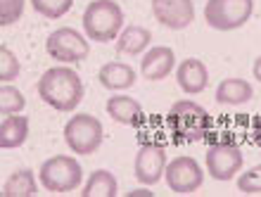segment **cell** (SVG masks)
Here are the masks:
<instances>
[{
  "label": "cell",
  "instance_id": "6",
  "mask_svg": "<svg viewBox=\"0 0 261 197\" xmlns=\"http://www.w3.org/2000/svg\"><path fill=\"white\" fill-rule=\"evenodd\" d=\"M254 12V0H209L204 21L216 31H235L245 27Z\"/></svg>",
  "mask_w": 261,
  "mask_h": 197
},
{
  "label": "cell",
  "instance_id": "8",
  "mask_svg": "<svg viewBox=\"0 0 261 197\" xmlns=\"http://www.w3.org/2000/svg\"><path fill=\"white\" fill-rule=\"evenodd\" d=\"M245 157L235 143H214L206 150V174L214 181H233L242 171Z\"/></svg>",
  "mask_w": 261,
  "mask_h": 197
},
{
  "label": "cell",
  "instance_id": "17",
  "mask_svg": "<svg viewBox=\"0 0 261 197\" xmlns=\"http://www.w3.org/2000/svg\"><path fill=\"white\" fill-rule=\"evenodd\" d=\"M150 41H152V34L145 27L128 24L117 38V53L126 55V57H136V55H143L147 50Z\"/></svg>",
  "mask_w": 261,
  "mask_h": 197
},
{
  "label": "cell",
  "instance_id": "21",
  "mask_svg": "<svg viewBox=\"0 0 261 197\" xmlns=\"http://www.w3.org/2000/svg\"><path fill=\"white\" fill-rule=\"evenodd\" d=\"M24 107H27L24 93L19 88H14V86H10V83H3V88H0V114H19Z\"/></svg>",
  "mask_w": 261,
  "mask_h": 197
},
{
  "label": "cell",
  "instance_id": "5",
  "mask_svg": "<svg viewBox=\"0 0 261 197\" xmlns=\"http://www.w3.org/2000/svg\"><path fill=\"white\" fill-rule=\"evenodd\" d=\"M105 131L93 114H76L64 124V143L74 155H93L102 145Z\"/></svg>",
  "mask_w": 261,
  "mask_h": 197
},
{
  "label": "cell",
  "instance_id": "4",
  "mask_svg": "<svg viewBox=\"0 0 261 197\" xmlns=\"http://www.w3.org/2000/svg\"><path fill=\"white\" fill-rule=\"evenodd\" d=\"M38 178H41L43 188L48 192H71L81 185L83 169L74 157L55 155L41 164Z\"/></svg>",
  "mask_w": 261,
  "mask_h": 197
},
{
  "label": "cell",
  "instance_id": "26",
  "mask_svg": "<svg viewBox=\"0 0 261 197\" xmlns=\"http://www.w3.org/2000/svg\"><path fill=\"white\" fill-rule=\"evenodd\" d=\"M252 136H254V143L261 147V116L254 121V131H252Z\"/></svg>",
  "mask_w": 261,
  "mask_h": 197
},
{
  "label": "cell",
  "instance_id": "12",
  "mask_svg": "<svg viewBox=\"0 0 261 197\" xmlns=\"http://www.w3.org/2000/svg\"><path fill=\"white\" fill-rule=\"evenodd\" d=\"M176 83L188 95H199L209 86V69H206V64L202 60L188 57L176 69Z\"/></svg>",
  "mask_w": 261,
  "mask_h": 197
},
{
  "label": "cell",
  "instance_id": "11",
  "mask_svg": "<svg viewBox=\"0 0 261 197\" xmlns=\"http://www.w3.org/2000/svg\"><path fill=\"white\" fill-rule=\"evenodd\" d=\"M152 14L162 27L180 31L193 24L195 5L193 0H152Z\"/></svg>",
  "mask_w": 261,
  "mask_h": 197
},
{
  "label": "cell",
  "instance_id": "20",
  "mask_svg": "<svg viewBox=\"0 0 261 197\" xmlns=\"http://www.w3.org/2000/svg\"><path fill=\"white\" fill-rule=\"evenodd\" d=\"M36 192H38V185L31 169L14 171L3 185V197H34Z\"/></svg>",
  "mask_w": 261,
  "mask_h": 197
},
{
  "label": "cell",
  "instance_id": "19",
  "mask_svg": "<svg viewBox=\"0 0 261 197\" xmlns=\"http://www.w3.org/2000/svg\"><path fill=\"white\" fill-rule=\"evenodd\" d=\"M119 192V183L114 174L107 169H97L90 174L88 183L83 185V197H114Z\"/></svg>",
  "mask_w": 261,
  "mask_h": 197
},
{
  "label": "cell",
  "instance_id": "13",
  "mask_svg": "<svg viewBox=\"0 0 261 197\" xmlns=\"http://www.w3.org/2000/svg\"><path fill=\"white\" fill-rule=\"evenodd\" d=\"M176 67V55L171 48L166 45H157V48H150L145 53V57L140 60V74L147 79V81H162L173 71Z\"/></svg>",
  "mask_w": 261,
  "mask_h": 197
},
{
  "label": "cell",
  "instance_id": "24",
  "mask_svg": "<svg viewBox=\"0 0 261 197\" xmlns=\"http://www.w3.org/2000/svg\"><path fill=\"white\" fill-rule=\"evenodd\" d=\"M238 190L245 192V195H259L261 192V164L252 166L249 171L240 174L238 178Z\"/></svg>",
  "mask_w": 261,
  "mask_h": 197
},
{
  "label": "cell",
  "instance_id": "2",
  "mask_svg": "<svg viewBox=\"0 0 261 197\" xmlns=\"http://www.w3.org/2000/svg\"><path fill=\"white\" fill-rule=\"evenodd\" d=\"M166 124L176 136V140L197 143V140H204L209 136V131H212V114L193 100H178L169 109Z\"/></svg>",
  "mask_w": 261,
  "mask_h": 197
},
{
  "label": "cell",
  "instance_id": "28",
  "mask_svg": "<svg viewBox=\"0 0 261 197\" xmlns=\"http://www.w3.org/2000/svg\"><path fill=\"white\" fill-rule=\"evenodd\" d=\"M138 195H140V197H143V195L152 197V192H150V190H145V188H138V190H133V192H130V197H138Z\"/></svg>",
  "mask_w": 261,
  "mask_h": 197
},
{
  "label": "cell",
  "instance_id": "15",
  "mask_svg": "<svg viewBox=\"0 0 261 197\" xmlns=\"http://www.w3.org/2000/svg\"><path fill=\"white\" fill-rule=\"evenodd\" d=\"M100 86L107 90H126L136 83V69L126 62H107L97 71Z\"/></svg>",
  "mask_w": 261,
  "mask_h": 197
},
{
  "label": "cell",
  "instance_id": "7",
  "mask_svg": "<svg viewBox=\"0 0 261 197\" xmlns=\"http://www.w3.org/2000/svg\"><path fill=\"white\" fill-rule=\"evenodd\" d=\"M88 36H81L79 31L69 27H62L53 31L45 41V53L57 62H64V64H76V62L88 60L90 55V43L86 41Z\"/></svg>",
  "mask_w": 261,
  "mask_h": 197
},
{
  "label": "cell",
  "instance_id": "9",
  "mask_svg": "<svg viewBox=\"0 0 261 197\" xmlns=\"http://www.w3.org/2000/svg\"><path fill=\"white\" fill-rule=\"evenodd\" d=\"M164 178L169 190L178 192V195L197 192L202 188V183H204L202 166L195 162L193 157H176V159H171L164 169Z\"/></svg>",
  "mask_w": 261,
  "mask_h": 197
},
{
  "label": "cell",
  "instance_id": "25",
  "mask_svg": "<svg viewBox=\"0 0 261 197\" xmlns=\"http://www.w3.org/2000/svg\"><path fill=\"white\" fill-rule=\"evenodd\" d=\"M24 14V0H0V24L10 27L21 19Z\"/></svg>",
  "mask_w": 261,
  "mask_h": 197
},
{
  "label": "cell",
  "instance_id": "16",
  "mask_svg": "<svg viewBox=\"0 0 261 197\" xmlns=\"http://www.w3.org/2000/svg\"><path fill=\"white\" fill-rule=\"evenodd\" d=\"M216 102L219 105H228V107H238V105H245L254 97V88L252 83L245 81V79H223V81L216 86Z\"/></svg>",
  "mask_w": 261,
  "mask_h": 197
},
{
  "label": "cell",
  "instance_id": "10",
  "mask_svg": "<svg viewBox=\"0 0 261 197\" xmlns=\"http://www.w3.org/2000/svg\"><path fill=\"white\" fill-rule=\"evenodd\" d=\"M166 147L159 143H143L138 147L136 164H133V174L136 181L143 185H154L164 178L166 169Z\"/></svg>",
  "mask_w": 261,
  "mask_h": 197
},
{
  "label": "cell",
  "instance_id": "23",
  "mask_svg": "<svg viewBox=\"0 0 261 197\" xmlns=\"http://www.w3.org/2000/svg\"><path fill=\"white\" fill-rule=\"evenodd\" d=\"M19 71H21V67H19L17 55L7 48V45H3V48H0V81L10 83L12 79L19 76Z\"/></svg>",
  "mask_w": 261,
  "mask_h": 197
},
{
  "label": "cell",
  "instance_id": "18",
  "mask_svg": "<svg viewBox=\"0 0 261 197\" xmlns=\"http://www.w3.org/2000/svg\"><path fill=\"white\" fill-rule=\"evenodd\" d=\"M29 138V119L19 114H10L0 124V147L17 150L27 143Z\"/></svg>",
  "mask_w": 261,
  "mask_h": 197
},
{
  "label": "cell",
  "instance_id": "14",
  "mask_svg": "<svg viewBox=\"0 0 261 197\" xmlns=\"http://www.w3.org/2000/svg\"><path fill=\"white\" fill-rule=\"evenodd\" d=\"M107 114L114 119L117 124H124V126H140L145 121V112L140 107V102L133 100L128 95H114L107 100L105 105Z\"/></svg>",
  "mask_w": 261,
  "mask_h": 197
},
{
  "label": "cell",
  "instance_id": "3",
  "mask_svg": "<svg viewBox=\"0 0 261 197\" xmlns=\"http://www.w3.org/2000/svg\"><path fill=\"white\" fill-rule=\"evenodd\" d=\"M83 31L88 41L110 43L124 31V10L112 0H93L83 10Z\"/></svg>",
  "mask_w": 261,
  "mask_h": 197
},
{
  "label": "cell",
  "instance_id": "22",
  "mask_svg": "<svg viewBox=\"0 0 261 197\" xmlns=\"http://www.w3.org/2000/svg\"><path fill=\"white\" fill-rule=\"evenodd\" d=\"M31 5L45 19H60L71 10L74 0H31Z\"/></svg>",
  "mask_w": 261,
  "mask_h": 197
},
{
  "label": "cell",
  "instance_id": "1",
  "mask_svg": "<svg viewBox=\"0 0 261 197\" xmlns=\"http://www.w3.org/2000/svg\"><path fill=\"white\" fill-rule=\"evenodd\" d=\"M38 97L57 112H74L83 100V81L71 67H53L38 79Z\"/></svg>",
  "mask_w": 261,
  "mask_h": 197
},
{
  "label": "cell",
  "instance_id": "27",
  "mask_svg": "<svg viewBox=\"0 0 261 197\" xmlns=\"http://www.w3.org/2000/svg\"><path fill=\"white\" fill-rule=\"evenodd\" d=\"M252 74H254V79L261 83V55L254 60V67H252Z\"/></svg>",
  "mask_w": 261,
  "mask_h": 197
}]
</instances>
